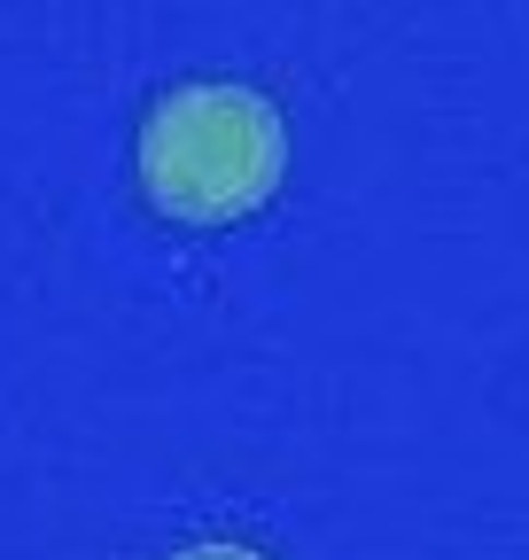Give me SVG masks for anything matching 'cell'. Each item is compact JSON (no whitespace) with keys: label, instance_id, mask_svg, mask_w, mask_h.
<instances>
[{"label":"cell","instance_id":"obj_1","mask_svg":"<svg viewBox=\"0 0 529 560\" xmlns=\"http://www.w3.org/2000/svg\"><path fill=\"white\" fill-rule=\"evenodd\" d=\"M132 156H141V187L164 219L226 226V219H249L281 187L289 132L257 86L195 79V86H172L141 117V149Z\"/></svg>","mask_w":529,"mask_h":560},{"label":"cell","instance_id":"obj_2","mask_svg":"<svg viewBox=\"0 0 529 560\" xmlns=\"http://www.w3.org/2000/svg\"><path fill=\"white\" fill-rule=\"evenodd\" d=\"M164 560H273L264 545H242V537H203V545H179V552H164Z\"/></svg>","mask_w":529,"mask_h":560}]
</instances>
